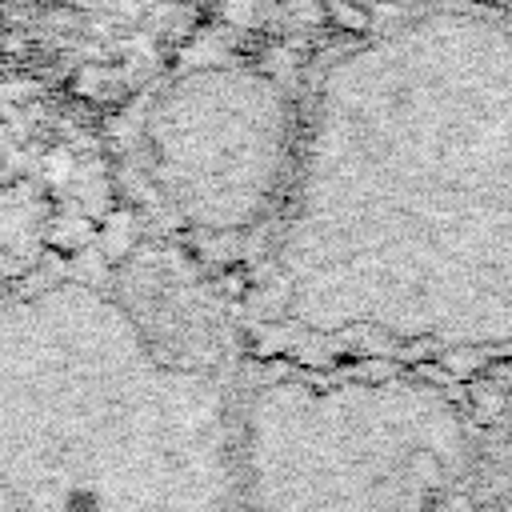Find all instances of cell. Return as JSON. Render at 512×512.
Wrapping results in <instances>:
<instances>
[{
    "label": "cell",
    "instance_id": "6da1fadb",
    "mask_svg": "<svg viewBox=\"0 0 512 512\" xmlns=\"http://www.w3.org/2000/svg\"><path fill=\"white\" fill-rule=\"evenodd\" d=\"M428 512H472V504L460 492H436L428 500Z\"/></svg>",
    "mask_w": 512,
    "mask_h": 512
}]
</instances>
